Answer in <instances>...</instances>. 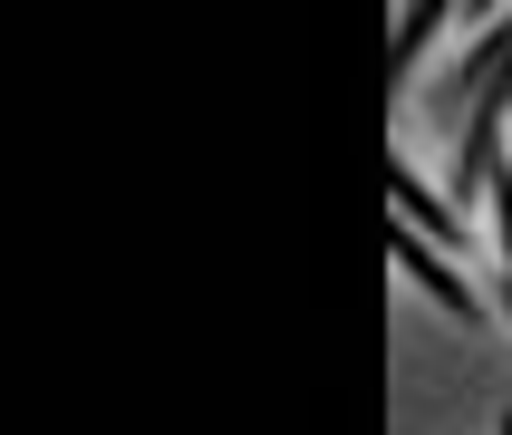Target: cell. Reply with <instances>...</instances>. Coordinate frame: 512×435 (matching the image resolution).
Wrapping results in <instances>:
<instances>
[{
	"instance_id": "6da1fadb",
	"label": "cell",
	"mask_w": 512,
	"mask_h": 435,
	"mask_svg": "<svg viewBox=\"0 0 512 435\" xmlns=\"http://www.w3.org/2000/svg\"><path fill=\"white\" fill-rule=\"evenodd\" d=\"M387 252H397V271H406V281H416V290H435V300H445V310H455L464 329L484 319V290L464 281V271H455V261H445V252H435L426 232H406V223H397V242H387Z\"/></svg>"
},
{
	"instance_id": "7a4b0ae2",
	"label": "cell",
	"mask_w": 512,
	"mask_h": 435,
	"mask_svg": "<svg viewBox=\"0 0 512 435\" xmlns=\"http://www.w3.org/2000/svg\"><path fill=\"white\" fill-rule=\"evenodd\" d=\"M387 203H397V223H406V232H426L435 252H445V242H464V213L435 194L416 165H397V155H387Z\"/></svg>"
},
{
	"instance_id": "277c9868",
	"label": "cell",
	"mask_w": 512,
	"mask_h": 435,
	"mask_svg": "<svg viewBox=\"0 0 512 435\" xmlns=\"http://www.w3.org/2000/svg\"><path fill=\"white\" fill-rule=\"evenodd\" d=\"M493 310H503V319H512V271H503V290H493Z\"/></svg>"
},
{
	"instance_id": "5b68a950",
	"label": "cell",
	"mask_w": 512,
	"mask_h": 435,
	"mask_svg": "<svg viewBox=\"0 0 512 435\" xmlns=\"http://www.w3.org/2000/svg\"><path fill=\"white\" fill-rule=\"evenodd\" d=\"M503 435H512V416H503Z\"/></svg>"
},
{
	"instance_id": "3957f363",
	"label": "cell",
	"mask_w": 512,
	"mask_h": 435,
	"mask_svg": "<svg viewBox=\"0 0 512 435\" xmlns=\"http://www.w3.org/2000/svg\"><path fill=\"white\" fill-rule=\"evenodd\" d=\"M435 29H445V0H416V10H397V49H387V87L416 78V58L435 49Z\"/></svg>"
}]
</instances>
